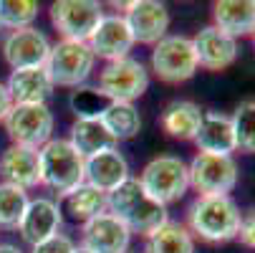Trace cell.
<instances>
[{
	"label": "cell",
	"instance_id": "cell-1",
	"mask_svg": "<svg viewBox=\"0 0 255 253\" xmlns=\"http://www.w3.org/2000/svg\"><path fill=\"white\" fill-rule=\"evenodd\" d=\"M106 213L119 218L129 233H139L144 238L152 236L164 223H169L167 208L144 193L136 177L124 180L119 188H114L106 195Z\"/></svg>",
	"mask_w": 255,
	"mask_h": 253
},
{
	"label": "cell",
	"instance_id": "cell-2",
	"mask_svg": "<svg viewBox=\"0 0 255 253\" xmlns=\"http://www.w3.org/2000/svg\"><path fill=\"white\" fill-rule=\"evenodd\" d=\"M240 208L230 195L223 198H197L187 210V231L207 243H228L238 238Z\"/></svg>",
	"mask_w": 255,
	"mask_h": 253
},
{
	"label": "cell",
	"instance_id": "cell-3",
	"mask_svg": "<svg viewBox=\"0 0 255 253\" xmlns=\"http://www.w3.org/2000/svg\"><path fill=\"white\" fill-rule=\"evenodd\" d=\"M41 157V185L66 195L84 183V157L68 139H51L38 150Z\"/></svg>",
	"mask_w": 255,
	"mask_h": 253
},
{
	"label": "cell",
	"instance_id": "cell-4",
	"mask_svg": "<svg viewBox=\"0 0 255 253\" xmlns=\"http://www.w3.org/2000/svg\"><path fill=\"white\" fill-rule=\"evenodd\" d=\"M136 180L144 188V193L164 208L182 200V195L190 188L187 162L182 157H174V155H159V157L149 160Z\"/></svg>",
	"mask_w": 255,
	"mask_h": 253
},
{
	"label": "cell",
	"instance_id": "cell-5",
	"mask_svg": "<svg viewBox=\"0 0 255 253\" xmlns=\"http://www.w3.org/2000/svg\"><path fill=\"white\" fill-rule=\"evenodd\" d=\"M94 66H96V56L84 41L61 38L58 43H51V53L46 58V71L53 86H63V89L84 86L94 74Z\"/></svg>",
	"mask_w": 255,
	"mask_h": 253
},
{
	"label": "cell",
	"instance_id": "cell-6",
	"mask_svg": "<svg viewBox=\"0 0 255 253\" xmlns=\"http://www.w3.org/2000/svg\"><path fill=\"white\" fill-rule=\"evenodd\" d=\"M3 124L13 144L41 150L53 139L56 119L48 104H13Z\"/></svg>",
	"mask_w": 255,
	"mask_h": 253
},
{
	"label": "cell",
	"instance_id": "cell-7",
	"mask_svg": "<svg viewBox=\"0 0 255 253\" xmlns=\"http://www.w3.org/2000/svg\"><path fill=\"white\" fill-rule=\"evenodd\" d=\"M197 56L192 38L187 35H164L152 51V71L164 84H185L197 74Z\"/></svg>",
	"mask_w": 255,
	"mask_h": 253
},
{
	"label": "cell",
	"instance_id": "cell-8",
	"mask_svg": "<svg viewBox=\"0 0 255 253\" xmlns=\"http://www.w3.org/2000/svg\"><path fill=\"white\" fill-rule=\"evenodd\" d=\"M187 172L190 188H195L200 198H223L230 195L238 185V162L233 157L197 152L187 165Z\"/></svg>",
	"mask_w": 255,
	"mask_h": 253
},
{
	"label": "cell",
	"instance_id": "cell-9",
	"mask_svg": "<svg viewBox=\"0 0 255 253\" xmlns=\"http://www.w3.org/2000/svg\"><path fill=\"white\" fill-rule=\"evenodd\" d=\"M109 101H129L139 99L149 89V71L141 61L127 56L119 61H112L101 68L99 86H96Z\"/></svg>",
	"mask_w": 255,
	"mask_h": 253
},
{
	"label": "cell",
	"instance_id": "cell-10",
	"mask_svg": "<svg viewBox=\"0 0 255 253\" xmlns=\"http://www.w3.org/2000/svg\"><path fill=\"white\" fill-rule=\"evenodd\" d=\"M104 18V8L96 0H56L51 5V23L66 41H89Z\"/></svg>",
	"mask_w": 255,
	"mask_h": 253
},
{
	"label": "cell",
	"instance_id": "cell-11",
	"mask_svg": "<svg viewBox=\"0 0 255 253\" xmlns=\"http://www.w3.org/2000/svg\"><path fill=\"white\" fill-rule=\"evenodd\" d=\"M122 15L131 30L134 43L154 46L169 30V10L157 0H131V3H127Z\"/></svg>",
	"mask_w": 255,
	"mask_h": 253
},
{
	"label": "cell",
	"instance_id": "cell-12",
	"mask_svg": "<svg viewBox=\"0 0 255 253\" xmlns=\"http://www.w3.org/2000/svg\"><path fill=\"white\" fill-rule=\"evenodd\" d=\"M48 53H51L48 35L35 25L10 30L3 38V58L13 71L15 68H30V66H46Z\"/></svg>",
	"mask_w": 255,
	"mask_h": 253
},
{
	"label": "cell",
	"instance_id": "cell-13",
	"mask_svg": "<svg viewBox=\"0 0 255 253\" xmlns=\"http://www.w3.org/2000/svg\"><path fill=\"white\" fill-rule=\"evenodd\" d=\"M86 43H89L91 53L96 58H104L106 63L127 58L129 51L134 48L131 30L122 13H104V18L99 20L96 30L91 33V38Z\"/></svg>",
	"mask_w": 255,
	"mask_h": 253
},
{
	"label": "cell",
	"instance_id": "cell-14",
	"mask_svg": "<svg viewBox=\"0 0 255 253\" xmlns=\"http://www.w3.org/2000/svg\"><path fill=\"white\" fill-rule=\"evenodd\" d=\"M131 233L112 213H101L81 228V246L91 253H127Z\"/></svg>",
	"mask_w": 255,
	"mask_h": 253
},
{
	"label": "cell",
	"instance_id": "cell-15",
	"mask_svg": "<svg viewBox=\"0 0 255 253\" xmlns=\"http://www.w3.org/2000/svg\"><path fill=\"white\" fill-rule=\"evenodd\" d=\"M192 48L197 56V66L207 68V71H225L238 61V41L233 35L223 33L215 25H205L202 30H197V35L192 38Z\"/></svg>",
	"mask_w": 255,
	"mask_h": 253
},
{
	"label": "cell",
	"instance_id": "cell-16",
	"mask_svg": "<svg viewBox=\"0 0 255 253\" xmlns=\"http://www.w3.org/2000/svg\"><path fill=\"white\" fill-rule=\"evenodd\" d=\"M61 221H63V215H61V208H58L56 200H51V198H35V200L28 203V208L23 213V221L18 226V233L33 248V246L48 241L51 236H56L58 228H61Z\"/></svg>",
	"mask_w": 255,
	"mask_h": 253
},
{
	"label": "cell",
	"instance_id": "cell-17",
	"mask_svg": "<svg viewBox=\"0 0 255 253\" xmlns=\"http://www.w3.org/2000/svg\"><path fill=\"white\" fill-rule=\"evenodd\" d=\"M0 177L3 183L15 185L20 190H33L41 185V157L38 150L33 147H20V144H10V147L0 155Z\"/></svg>",
	"mask_w": 255,
	"mask_h": 253
},
{
	"label": "cell",
	"instance_id": "cell-18",
	"mask_svg": "<svg viewBox=\"0 0 255 253\" xmlns=\"http://www.w3.org/2000/svg\"><path fill=\"white\" fill-rule=\"evenodd\" d=\"M129 177H131L129 175V162L119 152V147L99 152V155H91L84 162V183H89L91 188L101 190L104 195H109L114 188H119Z\"/></svg>",
	"mask_w": 255,
	"mask_h": 253
},
{
	"label": "cell",
	"instance_id": "cell-19",
	"mask_svg": "<svg viewBox=\"0 0 255 253\" xmlns=\"http://www.w3.org/2000/svg\"><path fill=\"white\" fill-rule=\"evenodd\" d=\"M13 104H48L53 94V81L48 76L46 66H30V68H15L5 81Z\"/></svg>",
	"mask_w": 255,
	"mask_h": 253
},
{
	"label": "cell",
	"instance_id": "cell-20",
	"mask_svg": "<svg viewBox=\"0 0 255 253\" xmlns=\"http://www.w3.org/2000/svg\"><path fill=\"white\" fill-rule=\"evenodd\" d=\"M197 150L205 155H220V157H233L238 152L235 144V132H233V119L223 112H205L200 132L195 137Z\"/></svg>",
	"mask_w": 255,
	"mask_h": 253
},
{
	"label": "cell",
	"instance_id": "cell-21",
	"mask_svg": "<svg viewBox=\"0 0 255 253\" xmlns=\"http://www.w3.org/2000/svg\"><path fill=\"white\" fill-rule=\"evenodd\" d=\"M212 15V25L238 41L243 35H253L255 30V0H220L215 3Z\"/></svg>",
	"mask_w": 255,
	"mask_h": 253
},
{
	"label": "cell",
	"instance_id": "cell-22",
	"mask_svg": "<svg viewBox=\"0 0 255 253\" xmlns=\"http://www.w3.org/2000/svg\"><path fill=\"white\" fill-rule=\"evenodd\" d=\"M202 114L205 112L195 101L179 99V101H172V104L164 106L159 124H162V132L172 139H192L195 142L200 124H202Z\"/></svg>",
	"mask_w": 255,
	"mask_h": 253
},
{
	"label": "cell",
	"instance_id": "cell-23",
	"mask_svg": "<svg viewBox=\"0 0 255 253\" xmlns=\"http://www.w3.org/2000/svg\"><path fill=\"white\" fill-rule=\"evenodd\" d=\"M61 215L66 213L74 223H89L96 215L106 213V195L96 188H91L89 183H81L79 188H74L71 193L61 195Z\"/></svg>",
	"mask_w": 255,
	"mask_h": 253
},
{
	"label": "cell",
	"instance_id": "cell-24",
	"mask_svg": "<svg viewBox=\"0 0 255 253\" xmlns=\"http://www.w3.org/2000/svg\"><path fill=\"white\" fill-rule=\"evenodd\" d=\"M68 142L74 144V150L84 160L91 155L106 152V150H117V144H119L99 119H76L74 127H71Z\"/></svg>",
	"mask_w": 255,
	"mask_h": 253
},
{
	"label": "cell",
	"instance_id": "cell-25",
	"mask_svg": "<svg viewBox=\"0 0 255 253\" xmlns=\"http://www.w3.org/2000/svg\"><path fill=\"white\" fill-rule=\"evenodd\" d=\"M99 122L109 129V134H112L117 142L134 139L141 132V114L129 101H109L106 109L99 117Z\"/></svg>",
	"mask_w": 255,
	"mask_h": 253
},
{
	"label": "cell",
	"instance_id": "cell-26",
	"mask_svg": "<svg viewBox=\"0 0 255 253\" xmlns=\"http://www.w3.org/2000/svg\"><path fill=\"white\" fill-rule=\"evenodd\" d=\"M144 253H195V238L185 226L169 221L147 236Z\"/></svg>",
	"mask_w": 255,
	"mask_h": 253
},
{
	"label": "cell",
	"instance_id": "cell-27",
	"mask_svg": "<svg viewBox=\"0 0 255 253\" xmlns=\"http://www.w3.org/2000/svg\"><path fill=\"white\" fill-rule=\"evenodd\" d=\"M28 203H30V198L25 190L8 185V183H0V228L18 231Z\"/></svg>",
	"mask_w": 255,
	"mask_h": 253
},
{
	"label": "cell",
	"instance_id": "cell-28",
	"mask_svg": "<svg viewBox=\"0 0 255 253\" xmlns=\"http://www.w3.org/2000/svg\"><path fill=\"white\" fill-rule=\"evenodd\" d=\"M41 5L35 0H0V30L30 28L38 18Z\"/></svg>",
	"mask_w": 255,
	"mask_h": 253
},
{
	"label": "cell",
	"instance_id": "cell-29",
	"mask_svg": "<svg viewBox=\"0 0 255 253\" xmlns=\"http://www.w3.org/2000/svg\"><path fill=\"white\" fill-rule=\"evenodd\" d=\"M230 119H233L238 150L245 155H255V99L240 101Z\"/></svg>",
	"mask_w": 255,
	"mask_h": 253
},
{
	"label": "cell",
	"instance_id": "cell-30",
	"mask_svg": "<svg viewBox=\"0 0 255 253\" xmlns=\"http://www.w3.org/2000/svg\"><path fill=\"white\" fill-rule=\"evenodd\" d=\"M106 104L109 99L96 86H79L71 94V109H74L76 119H99Z\"/></svg>",
	"mask_w": 255,
	"mask_h": 253
},
{
	"label": "cell",
	"instance_id": "cell-31",
	"mask_svg": "<svg viewBox=\"0 0 255 253\" xmlns=\"http://www.w3.org/2000/svg\"><path fill=\"white\" fill-rule=\"evenodd\" d=\"M74 251H76V243L74 241H71L68 236H63V233H56L48 241L33 246L30 253H74Z\"/></svg>",
	"mask_w": 255,
	"mask_h": 253
},
{
	"label": "cell",
	"instance_id": "cell-32",
	"mask_svg": "<svg viewBox=\"0 0 255 253\" xmlns=\"http://www.w3.org/2000/svg\"><path fill=\"white\" fill-rule=\"evenodd\" d=\"M238 238L245 248L255 251V208H250L248 213L240 215V228H238Z\"/></svg>",
	"mask_w": 255,
	"mask_h": 253
},
{
	"label": "cell",
	"instance_id": "cell-33",
	"mask_svg": "<svg viewBox=\"0 0 255 253\" xmlns=\"http://www.w3.org/2000/svg\"><path fill=\"white\" fill-rule=\"evenodd\" d=\"M10 106H13L10 91H8L5 81H0V124L5 122V117H8V112H10Z\"/></svg>",
	"mask_w": 255,
	"mask_h": 253
},
{
	"label": "cell",
	"instance_id": "cell-34",
	"mask_svg": "<svg viewBox=\"0 0 255 253\" xmlns=\"http://www.w3.org/2000/svg\"><path fill=\"white\" fill-rule=\"evenodd\" d=\"M0 253H23V251L13 243H0Z\"/></svg>",
	"mask_w": 255,
	"mask_h": 253
},
{
	"label": "cell",
	"instance_id": "cell-35",
	"mask_svg": "<svg viewBox=\"0 0 255 253\" xmlns=\"http://www.w3.org/2000/svg\"><path fill=\"white\" fill-rule=\"evenodd\" d=\"M74 253H91V251H86L84 246H76V251H74Z\"/></svg>",
	"mask_w": 255,
	"mask_h": 253
},
{
	"label": "cell",
	"instance_id": "cell-36",
	"mask_svg": "<svg viewBox=\"0 0 255 253\" xmlns=\"http://www.w3.org/2000/svg\"><path fill=\"white\" fill-rule=\"evenodd\" d=\"M253 38H255V30H253Z\"/></svg>",
	"mask_w": 255,
	"mask_h": 253
}]
</instances>
